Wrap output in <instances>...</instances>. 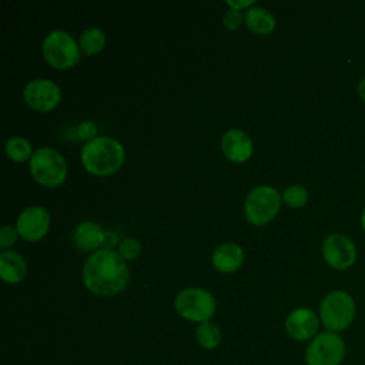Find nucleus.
Wrapping results in <instances>:
<instances>
[{
	"mask_svg": "<svg viewBox=\"0 0 365 365\" xmlns=\"http://www.w3.org/2000/svg\"><path fill=\"white\" fill-rule=\"evenodd\" d=\"M6 154L11 161H16V163H23L26 160L30 161L33 155L31 144L29 143L27 138L21 135L10 137L6 143Z\"/></svg>",
	"mask_w": 365,
	"mask_h": 365,
	"instance_id": "19",
	"label": "nucleus"
},
{
	"mask_svg": "<svg viewBox=\"0 0 365 365\" xmlns=\"http://www.w3.org/2000/svg\"><path fill=\"white\" fill-rule=\"evenodd\" d=\"M106 238V232L103 231L101 225L94 221H83L80 222L73 232V242L74 245L84 252L96 251Z\"/></svg>",
	"mask_w": 365,
	"mask_h": 365,
	"instance_id": "15",
	"label": "nucleus"
},
{
	"mask_svg": "<svg viewBox=\"0 0 365 365\" xmlns=\"http://www.w3.org/2000/svg\"><path fill=\"white\" fill-rule=\"evenodd\" d=\"M50 227V214L44 207L30 205L17 217L16 228L23 240L34 242L41 240Z\"/></svg>",
	"mask_w": 365,
	"mask_h": 365,
	"instance_id": "11",
	"label": "nucleus"
},
{
	"mask_svg": "<svg viewBox=\"0 0 365 365\" xmlns=\"http://www.w3.org/2000/svg\"><path fill=\"white\" fill-rule=\"evenodd\" d=\"M244 21L247 27L257 34H269L277 24L274 14L268 9L259 6H252L247 9Z\"/></svg>",
	"mask_w": 365,
	"mask_h": 365,
	"instance_id": "17",
	"label": "nucleus"
},
{
	"mask_svg": "<svg viewBox=\"0 0 365 365\" xmlns=\"http://www.w3.org/2000/svg\"><path fill=\"white\" fill-rule=\"evenodd\" d=\"M141 252V244L140 241H137L135 238H125L123 240V242L118 247V254L124 258V259H134L135 257H138Z\"/></svg>",
	"mask_w": 365,
	"mask_h": 365,
	"instance_id": "22",
	"label": "nucleus"
},
{
	"mask_svg": "<svg viewBox=\"0 0 365 365\" xmlns=\"http://www.w3.org/2000/svg\"><path fill=\"white\" fill-rule=\"evenodd\" d=\"M77 131H78L80 138H84L87 141L97 137V127H96V123L91 120H86V121L80 123Z\"/></svg>",
	"mask_w": 365,
	"mask_h": 365,
	"instance_id": "25",
	"label": "nucleus"
},
{
	"mask_svg": "<svg viewBox=\"0 0 365 365\" xmlns=\"http://www.w3.org/2000/svg\"><path fill=\"white\" fill-rule=\"evenodd\" d=\"M281 195L269 185L252 188L244 202V212L251 224L262 225L269 222L279 211Z\"/></svg>",
	"mask_w": 365,
	"mask_h": 365,
	"instance_id": "7",
	"label": "nucleus"
},
{
	"mask_svg": "<svg viewBox=\"0 0 365 365\" xmlns=\"http://www.w3.org/2000/svg\"><path fill=\"white\" fill-rule=\"evenodd\" d=\"M241 21H242V16L240 10H235L231 7L222 16V23L228 30H237L241 26Z\"/></svg>",
	"mask_w": 365,
	"mask_h": 365,
	"instance_id": "24",
	"label": "nucleus"
},
{
	"mask_svg": "<svg viewBox=\"0 0 365 365\" xmlns=\"http://www.w3.org/2000/svg\"><path fill=\"white\" fill-rule=\"evenodd\" d=\"M123 144L113 137H96L87 141L80 153L84 168L94 175H110L124 163Z\"/></svg>",
	"mask_w": 365,
	"mask_h": 365,
	"instance_id": "2",
	"label": "nucleus"
},
{
	"mask_svg": "<svg viewBox=\"0 0 365 365\" xmlns=\"http://www.w3.org/2000/svg\"><path fill=\"white\" fill-rule=\"evenodd\" d=\"M174 307L182 318L202 324L212 318L215 312V299L207 289L192 287L177 294Z\"/></svg>",
	"mask_w": 365,
	"mask_h": 365,
	"instance_id": "8",
	"label": "nucleus"
},
{
	"mask_svg": "<svg viewBox=\"0 0 365 365\" xmlns=\"http://www.w3.org/2000/svg\"><path fill=\"white\" fill-rule=\"evenodd\" d=\"M41 50L47 63L58 70L70 68L80 60V46L64 30H51L44 37Z\"/></svg>",
	"mask_w": 365,
	"mask_h": 365,
	"instance_id": "5",
	"label": "nucleus"
},
{
	"mask_svg": "<svg viewBox=\"0 0 365 365\" xmlns=\"http://www.w3.org/2000/svg\"><path fill=\"white\" fill-rule=\"evenodd\" d=\"M346 354V345L341 335L335 332L317 334L305 348L304 359L307 365H341Z\"/></svg>",
	"mask_w": 365,
	"mask_h": 365,
	"instance_id": "6",
	"label": "nucleus"
},
{
	"mask_svg": "<svg viewBox=\"0 0 365 365\" xmlns=\"http://www.w3.org/2000/svg\"><path fill=\"white\" fill-rule=\"evenodd\" d=\"M211 261L217 271L230 274L237 271L242 265L244 251L240 245L234 242H222L214 250Z\"/></svg>",
	"mask_w": 365,
	"mask_h": 365,
	"instance_id": "14",
	"label": "nucleus"
},
{
	"mask_svg": "<svg viewBox=\"0 0 365 365\" xmlns=\"http://www.w3.org/2000/svg\"><path fill=\"white\" fill-rule=\"evenodd\" d=\"M358 96L365 101V77L358 84Z\"/></svg>",
	"mask_w": 365,
	"mask_h": 365,
	"instance_id": "27",
	"label": "nucleus"
},
{
	"mask_svg": "<svg viewBox=\"0 0 365 365\" xmlns=\"http://www.w3.org/2000/svg\"><path fill=\"white\" fill-rule=\"evenodd\" d=\"M104 44H106V36H104V31L98 27H88L80 34L78 46H80V50L87 56L97 54L98 51L103 50Z\"/></svg>",
	"mask_w": 365,
	"mask_h": 365,
	"instance_id": "18",
	"label": "nucleus"
},
{
	"mask_svg": "<svg viewBox=\"0 0 365 365\" xmlns=\"http://www.w3.org/2000/svg\"><path fill=\"white\" fill-rule=\"evenodd\" d=\"M17 237H19L17 228L10 225H3L0 228V247L1 248L11 247L17 241Z\"/></svg>",
	"mask_w": 365,
	"mask_h": 365,
	"instance_id": "23",
	"label": "nucleus"
},
{
	"mask_svg": "<svg viewBox=\"0 0 365 365\" xmlns=\"http://www.w3.org/2000/svg\"><path fill=\"white\" fill-rule=\"evenodd\" d=\"M83 281L88 291L110 297L121 292L130 281V271L124 258L110 250L94 251L83 265Z\"/></svg>",
	"mask_w": 365,
	"mask_h": 365,
	"instance_id": "1",
	"label": "nucleus"
},
{
	"mask_svg": "<svg viewBox=\"0 0 365 365\" xmlns=\"http://www.w3.org/2000/svg\"><path fill=\"white\" fill-rule=\"evenodd\" d=\"M282 200L292 208H302L308 202V191L305 187L294 184L284 190Z\"/></svg>",
	"mask_w": 365,
	"mask_h": 365,
	"instance_id": "21",
	"label": "nucleus"
},
{
	"mask_svg": "<svg viewBox=\"0 0 365 365\" xmlns=\"http://www.w3.org/2000/svg\"><path fill=\"white\" fill-rule=\"evenodd\" d=\"M23 98L27 106L37 111H50L58 106L61 100V90L48 78H36L26 84Z\"/></svg>",
	"mask_w": 365,
	"mask_h": 365,
	"instance_id": "10",
	"label": "nucleus"
},
{
	"mask_svg": "<svg viewBox=\"0 0 365 365\" xmlns=\"http://www.w3.org/2000/svg\"><path fill=\"white\" fill-rule=\"evenodd\" d=\"M30 173L40 185L58 187L67 177V163L57 150L40 147L30 158Z\"/></svg>",
	"mask_w": 365,
	"mask_h": 365,
	"instance_id": "4",
	"label": "nucleus"
},
{
	"mask_svg": "<svg viewBox=\"0 0 365 365\" xmlns=\"http://www.w3.org/2000/svg\"><path fill=\"white\" fill-rule=\"evenodd\" d=\"M319 328L318 315L305 307L291 311L285 319V329L295 341L312 339Z\"/></svg>",
	"mask_w": 365,
	"mask_h": 365,
	"instance_id": "12",
	"label": "nucleus"
},
{
	"mask_svg": "<svg viewBox=\"0 0 365 365\" xmlns=\"http://www.w3.org/2000/svg\"><path fill=\"white\" fill-rule=\"evenodd\" d=\"M195 336L198 344L205 348V349H214L218 346L220 341H221V331L218 328L217 324L207 321L202 322L195 329Z\"/></svg>",
	"mask_w": 365,
	"mask_h": 365,
	"instance_id": "20",
	"label": "nucleus"
},
{
	"mask_svg": "<svg viewBox=\"0 0 365 365\" xmlns=\"http://www.w3.org/2000/svg\"><path fill=\"white\" fill-rule=\"evenodd\" d=\"M228 4V7L231 9H235V10H241V9H245V7H252L254 4V0H247V1H232V0H227L225 1Z\"/></svg>",
	"mask_w": 365,
	"mask_h": 365,
	"instance_id": "26",
	"label": "nucleus"
},
{
	"mask_svg": "<svg viewBox=\"0 0 365 365\" xmlns=\"http://www.w3.org/2000/svg\"><path fill=\"white\" fill-rule=\"evenodd\" d=\"M361 225H362V230L365 232V210L362 211V217H361Z\"/></svg>",
	"mask_w": 365,
	"mask_h": 365,
	"instance_id": "28",
	"label": "nucleus"
},
{
	"mask_svg": "<svg viewBox=\"0 0 365 365\" xmlns=\"http://www.w3.org/2000/svg\"><path fill=\"white\" fill-rule=\"evenodd\" d=\"M322 257L329 267L342 271L356 261V247L349 237L335 232L324 240Z\"/></svg>",
	"mask_w": 365,
	"mask_h": 365,
	"instance_id": "9",
	"label": "nucleus"
},
{
	"mask_svg": "<svg viewBox=\"0 0 365 365\" xmlns=\"http://www.w3.org/2000/svg\"><path fill=\"white\" fill-rule=\"evenodd\" d=\"M27 264L24 258L14 251H3L0 254V277L9 284H17L24 279Z\"/></svg>",
	"mask_w": 365,
	"mask_h": 365,
	"instance_id": "16",
	"label": "nucleus"
},
{
	"mask_svg": "<svg viewBox=\"0 0 365 365\" xmlns=\"http://www.w3.org/2000/svg\"><path fill=\"white\" fill-rule=\"evenodd\" d=\"M356 305L354 298L341 289L324 297L319 305V319L329 332L345 331L355 319Z\"/></svg>",
	"mask_w": 365,
	"mask_h": 365,
	"instance_id": "3",
	"label": "nucleus"
},
{
	"mask_svg": "<svg viewBox=\"0 0 365 365\" xmlns=\"http://www.w3.org/2000/svg\"><path fill=\"white\" fill-rule=\"evenodd\" d=\"M221 148L228 160L234 163H244L252 154V141L245 131L231 128L224 133L221 138Z\"/></svg>",
	"mask_w": 365,
	"mask_h": 365,
	"instance_id": "13",
	"label": "nucleus"
}]
</instances>
